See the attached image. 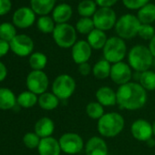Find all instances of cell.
Listing matches in <instances>:
<instances>
[{"label": "cell", "instance_id": "obj_1", "mask_svg": "<svg viewBox=\"0 0 155 155\" xmlns=\"http://www.w3.org/2000/svg\"><path fill=\"white\" fill-rule=\"evenodd\" d=\"M117 103L120 108L136 110L142 108L147 101V91L140 83L129 82L119 87L116 91Z\"/></svg>", "mask_w": 155, "mask_h": 155}, {"label": "cell", "instance_id": "obj_2", "mask_svg": "<svg viewBox=\"0 0 155 155\" xmlns=\"http://www.w3.org/2000/svg\"><path fill=\"white\" fill-rule=\"evenodd\" d=\"M124 125L122 115L118 112H108L98 120V131L102 137L113 138L122 131Z\"/></svg>", "mask_w": 155, "mask_h": 155}, {"label": "cell", "instance_id": "obj_3", "mask_svg": "<svg viewBox=\"0 0 155 155\" xmlns=\"http://www.w3.org/2000/svg\"><path fill=\"white\" fill-rule=\"evenodd\" d=\"M130 67L138 72L149 70L153 63V56L149 48L143 45H136L130 48L128 54Z\"/></svg>", "mask_w": 155, "mask_h": 155}, {"label": "cell", "instance_id": "obj_4", "mask_svg": "<svg viewBox=\"0 0 155 155\" xmlns=\"http://www.w3.org/2000/svg\"><path fill=\"white\" fill-rule=\"evenodd\" d=\"M141 23L137 16L132 14H125L121 16L116 22L115 31L119 38L122 39H130L138 35Z\"/></svg>", "mask_w": 155, "mask_h": 155}, {"label": "cell", "instance_id": "obj_5", "mask_svg": "<svg viewBox=\"0 0 155 155\" xmlns=\"http://www.w3.org/2000/svg\"><path fill=\"white\" fill-rule=\"evenodd\" d=\"M127 54V46L124 39L119 37H111L108 38L104 48L103 56L104 59L110 63L115 64L124 59Z\"/></svg>", "mask_w": 155, "mask_h": 155}, {"label": "cell", "instance_id": "obj_6", "mask_svg": "<svg viewBox=\"0 0 155 155\" xmlns=\"http://www.w3.org/2000/svg\"><path fill=\"white\" fill-rule=\"evenodd\" d=\"M52 34L56 44L62 48H72L77 42V30L70 24H57Z\"/></svg>", "mask_w": 155, "mask_h": 155}, {"label": "cell", "instance_id": "obj_7", "mask_svg": "<svg viewBox=\"0 0 155 155\" xmlns=\"http://www.w3.org/2000/svg\"><path fill=\"white\" fill-rule=\"evenodd\" d=\"M76 90V81L68 74H61L58 76L52 84V93L59 100H68Z\"/></svg>", "mask_w": 155, "mask_h": 155}, {"label": "cell", "instance_id": "obj_8", "mask_svg": "<svg viewBox=\"0 0 155 155\" xmlns=\"http://www.w3.org/2000/svg\"><path fill=\"white\" fill-rule=\"evenodd\" d=\"M93 22L95 28L107 31L115 28L117 22V16L111 8H100L93 15Z\"/></svg>", "mask_w": 155, "mask_h": 155}, {"label": "cell", "instance_id": "obj_9", "mask_svg": "<svg viewBox=\"0 0 155 155\" xmlns=\"http://www.w3.org/2000/svg\"><path fill=\"white\" fill-rule=\"evenodd\" d=\"M58 141L61 150L69 155L80 153L85 147L82 137L75 132L64 133L61 135Z\"/></svg>", "mask_w": 155, "mask_h": 155}, {"label": "cell", "instance_id": "obj_10", "mask_svg": "<svg viewBox=\"0 0 155 155\" xmlns=\"http://www.w3.org/2000/svg\"><path fill=\"white\" fill-rule=\"evenodd\" d=\"M48 78L42 70H33L27 77V87L36 95L45 93L48 88Z\"/></svg>", "mask_w": 155, "mask_h": 155}, {"label": "cell", "instance_id": "obj_11", "mask_svg": "<svg viewBox=\"0 0 155 155\" xmlns=\"http://www.w3.org/2000/svg\"><path fill=\"white\" fill-rule=\"evenodd\" d=\"M132 77L131 68L129 64L120 61L111 65L110 69V80L117 85H124L130 82Z\"/></svg>", "mask_w": 155, "mask_h": 155}, {"label": "cell", "instance_id": "obj_12", "mask_svg": "<svg viewBox=\"0 0 155 155\" xmlns=\"http://www.w3.org/2000/svg\"><path fill=\"white\" fill-rule=\"evenodd\" d=\"M10 49L19 57L30 55L34 48V42L27 35H17L10 42Z\"/></svg>", "mask_w": 155, "mask_h": 155}, {"label": "cell", "instance_id": "obj_13", "mask_svg": "<svg viewBox=\"0 0 155 155\" xmlns=\"http://www.w3.org/2000/svg\"><path fill=\"white\" fill-rule=\"evenodd\" d=\"M130 132L137 140L147 142L153 136L152 124L142 119L136 120L130 126Z\"/></svg>", "mask_w": 155, "mask_h": 155}, {"label": "cell", "instance_id": "obj_14", "mask_svg": "<svg viewBox=\"0 0 155 155\" xmlns=\"http://www.w3.org/2000/svg\"><path fill=\"white\" fill-rule=\"evenodd\" d=\"M91 53H92V48L88 43V41L85 40L77 41L74 44V46L71 48L72 59L78 65L88 62L91 57Z\"/></svg>", "mask_w": 155, "mask_h": 155}, {"label": "cell", "instance_id": "obj_15", "mask_svg": "<svg viewBox=\"0 0 155 155\" xmlns=\"http://www.w3.org/2000/svg\"><path fill=\"white\" fill-rule=\"evenodd\" d=\"M36 19L35 12L29 8H20L13 15V23L19 28L31 27Z\"/></svg>", "mask_w": 155, "mask_h": 155}, {"label": "cell", "instance_id": "obj_16", "mask_svg": "<svg viewBox=\"0 0 155 155\" xmlns=\"http://www.w3.org/2000/svg\"><path fill=\"white\" fill-rule=\"evenodd\" d=\"M86 155H108V145L106 141L98 136L91 137L85 145Z\"/></svg>", "mask_w": 155, "mask_h": 155}, {"label": "cell", "instance_id": "obj_17", "mask_svg": "<svg viewBox=\"0 0 155 155\" xmlns=\"http://www.w3.org/2000/svg\"><path fill=\"white\" fill-rule=\"evenodd\" d=\"M38 150L39 155H59L61 151L59 141L53 137L41 139Z\"/></svg>", "mask_w": 155, "mask_h": 155}, {"label": "cell", "instance_id": "obj_18", "mask_svg": "<svg viewBox=\"0 0 155 155\" xmlns=\"http://www.w3.org/2000/svg\"><path fill=\"white\" fill-rule=\"evenodd\" d=\"M97 101L103 107H112L117 104L116 92L108 86H103L96 91Z\"/></svg>", "mask_w": 155, "mask_h": 155}, {"label": "cell", "instance_id": "obj_19", "mask_svg": "<svg viewBox=\"0 0 155 155\" xmlns=\"http://www.w3.org/2000/svg\"><path fill=\"white\" fill-rule=\"evenodd\" d=\"M54 121L48 117H43L39 119L35 124V133L41 139L51 137L52 133L54 132Z\"/></svg>", "mask_w": 155, "mask_h": 155}, {"label": "cell", "instance_id": "obj_20", "mask_svg": "<svg viewBox=\"0 0 155 155\" xmlns=\"http://www.w3.org/2000/svg\"><path fill=\"white\" fill-rule=\"evenodd\" d=\"M72 17V8L69 5L62 3L58 5L52 13V18L57 24L67 23Z\"/></svg>", "mask_w": 155, "mask_h": 155}, {"label": "cell", "instance_id": "obj_21", "mask_svg": "<svg viewBox=\"0 0 155 155\" xmlns=\"http://www.w3.org/2000/svg\"><path fill=\"white\" fill-rule=\"evenodd\" d=\"M56 4V0H30L31 9L35 14L42 16H47L52 10Z\"/></svg>", "mask_w": 155, "mask_h": 155}, {"label": "cell", "instance_id": "obj_22", "mask_svg": "<svg viewBox=\"0 0 155 155\" xmlns=\"http://www.w3.org/2000/svg\"><path fill=\"white\" fill-rule=\"evenodd\" d=\"M108 38L104 31L100 30V29H93L87 38V41L93 49H103Z\"/></svg>", "mask_w": 155, "mask_h": 155}, {"label": "cell", "instance_id": "obj_23", "mask_svg": "<svg viewBox=\"0 0 155 155\" xmlns=\"http://www.w3.org/2000/svg\"><path fill=\"white\" fill-rule=\"evenodd\" d=\"M137 18L141 24H149L155 22V4L148 3L138 10Z\"/></svg>", "mask_w": 155, "mask_h": 155}, {"label": "cell", "instance_id": "obj_24", "mask_svg": "<svg viewBox=\"0 0 155 155\" xmlns=\"http://www.w3.org/2000/svg\"><path fill=\"white\" fill-rule=\"evenodd\" d=\"M111 65L106 59H101L94 64L92 67V74L99 80H104L110 77V75Z\"/></svg>", "mask_w": 155, "mask_h": 155}, {"label": "cell", "instance_id": "obj_25", "mask_svg": "<svg viewBox=\"0 0 155 155\" xmlns=\"http://www.w3.org/2000/svg\"><path fill=\"white\" fill-rule=\"evenodd\" d=\"M17 99L8 88H0V110H10L15 107Z\"/></svg>", "mask_w": 155, "mask_h": 155}, {"label": "cell", "instance_id": "obj_26", "mask_svg": "<svg viewBox=\"0 0 155 155\" xmlns=\"http://www.w3.org/2000/svg\"><path fill=\"white\" fill-rule=\"evenodd\" d=\"M38 103L40 106V108H42L43 110H52L58 106L59 99L54 93L45 92L39 96Z\"/></svg>", "mask_w": 155, "mask_h": 155}, {"label": "cell", "instance_id": "obj_27", "mask_svg": "<svg viewBox=\"0 0 155 155\" xmlns=\"http://www.w3.org/2000/svg\"><path fill=\"white\" fill-rule=\"evenodd\" d=\"M97 11V4L93 0H82L78 6V13L81 18H91Z\"/></svg>", "mask_w": 155, "mask_h": 155}, {"label": "cell", "instance_id": "obj_28", "mask_svg": "<svg viewBox=\"0 0 155 155\" xmlns=\"http://www.w3.org/2000/svg\"><path fill=\"white\" fill-rule=\"evenodd\" d=\"M140 84L146 91H155V72L146 70L140 76Z\"/></svg>", "mask_w": 155, "mask_h": 155}, {"label": "cell", "instance_id": "obj_29", "mask_svg": "<svg viewBox=\"0 0 155 155\" xmlns=\"http://www.w3.org/2000/svg\"><path fill=\"white\" fill-rule=\"evenodd\" d=\"M38 98L31 91H24L20 93L17 99V103L23 108H31L37 104Z\"/></svg>", "mask_w": 155, "mask_h": 155}, {"label": "cell", "instance_id": "obj_30", "mask_svg": "<svg viewBox=\"0 0 155 155\" xmlns=\"http://www.w3.org/2000/svg\"><path fill=\"white\" fill-rule=\"evenodd\" d=\"M48 63V58L41 52H35L29 58V65L33 70H42Z\"/></svg>", "mask_w": 155, "mask_h": 155}, {"label": "cell", "instance_id": "obj_31", "mask_svg": "<svg viewBox=\"0 0 155 155\" xmlns=\"http://www.w3.org/2000/svg\"><path fill=\"white\" fill-rule=\"evenodd\" d=\"M86 113L92 120H100L104 113V107L98 101H91L86 106Z\"/></svg>", "mask_w": 155, "mask_h": 155}, {"label": "cell", "instance_id": "obj_32", "mask_svg": "<svg viewBox=\"0 0 155 155\" xmlns=\"http://www.w3.org/2000/svg\"><path fill=\"white\" fill-rule=\"evenodd\" d=\"M93 29H95V26L91 18H81L76 24V30L83 35H89Z\"/></svg>", "mask_w": 155, "mask_h": 155}, {"label": "cell", "instance_id": "obj_33", "mask_svg": "<svg viewBox=\"0 0 155 155\" xmlns=\"http://www.w3.org/2000/svg\"><path fill=\"white\" fill-rule=\"evenodd\" d=\"M17 36V31L15 27L8 22L0 25V39L10 42Z\"/></svg>", "mask_w": 155, "mask_h": 155}, {"label": "cell", "instance_id": "obj_34", "mask_svg": "<svg viewBox=\"0 0 155 155\" xmlns=\"http://www.w3.org/2000/svg\"><path fill=\"white\" fill-rule=\"evenodd\" d=\"M55 27V21L48 16H42L38 20V28L45 34L53 33Z\"/></svg>", "mask_w": 155, "mask_h": 155}, {"label": "cell", "instance_id": "obj_35", "mask_svg": "<svg viewBox=\"0 0 155 155\" xmlns=\"http://www.w3.org/2000/svg\"><path fill=\"white\" fill-rule=\"evenodd\" d=\"M41 138L38 137L35 132H28L24 135L23 137V142L25 146L28 149H35L38 148L39 145Z\"/></svg>", "mask_w": 155, "mask_h": 155}, {"label": "cell", "instance_id": "obj_36", "mask_svg": "<svg viewBox=\"0 0 155 155\" xmlns=\"http://www.w3.org/2000/svg\"><path fill=\"white\" fill-rule=\"evenodd\" d=\"M155 35V29L151 25L149 24H141L138 32V36H140L144 40H150Z\"/></svg>", "mask_w": 155, "mask_h": 155}, {"label": "cell", "instance_id": "obj_37", "mask_svg": "<svg viewBox=\"0 0 155 155\" xmlns=\"http://www.w3.org/2000/svg\"><path fill=\"white\" fill-rule=\"evenodd\" d=\"M150 0H122L125 8L131 10H139L149 3Z\"/></svg>", "mask_w": 155, "mask_h": 155}, {"label": "cell", "instance_id": "obj_38", "mask_svg": "<svg viewBox=\"0 0 155 155\" xmlns=\"http://www.w3.org/2000/svg\"><path fill=\"white\" fill-rule=\"evenodd\" d=\"M12 8V3L10 0H0V16L8 14Z\"/></svg>", "mask_w": 155, "mask_h": 155}, {"label": "cell", "instance_id": "obj_39", "mask_svg": "<svg viewBox=\"0 0 155 155\" xmlns=\"http://www.w3.org/2000/svg\"><path fill=\"white\" fill-rule=\"evenodd\" d=\"M78 71H79V73L81 76L85 77V76H88L91 73V71H92V68L88 62H86V63H82L79 65V67H78Z\"/></svg>", "mask_w": 155, "mask_h": 155}, {"label": "cell", "instance_id": "obj_40", "mask_svg": "<svg viewBox=\"0 0 155 155\" xmlns=\"http://www.w3.org/2000/svg\"><path fill=\"white\" fill-rule=\"evenodd\" d=\"M9 49H10L9 42L5 41L3 39H0V58L7 55Z\"/></svg>", "mask_w": 155, "mask_h": 155}, {"label": "cell", "instance_id": "obj_41", "mask_svg": "<svg viewBox=\"0 0 155 155\" xmlns=\"http://www.w3.org/2000/svg\"><path fill=\"white\" fill-rule=\"evenodd\" d=\"M95 2L101 8H111L118 2V0H95Z\"/></svg>", "mask_w": 155, "mask_h": 155}, {"label": "cell", "instance_id": "obj_42", "mask_svg": "<svg viewBox=\"0 0 155 155\" xmlns=\"http://www.w3.org/2000/svg\"><path fill=\"white\" fill-rule=\"evenodd\" d=\"M8 75V70L7 68L5 66V64H3L1 61H0V82L3 81Z\"/></svg>", "mask_w": 155, "mask_h": 155}, {"label": "cell", "instance_id": "obj_43", "mask_svg": "<svg viewBox=\"0 0 155 155\" xmlns=\"http://www.w3.org/2000/svg\"><path fill=\"white\" fill-rule=\"evenodd\" d=\"M149 49L151 53V55L153 56V58H155V35L154 37L150 40V44H149Z\"/></svg>", "mask_w": 155, "mask_h": 155}, {"label": "cell", "instance_id": "obj_44", "mask_svg": "<svg viewBox=\"0 0 155 155\" xmlns=\"http://www.w3.org/2000/svg\"><path fill=\"white\" fill-rule=\"evenodd\" d=\"M147 144H148V145H149L150 147H152V146H153V145L155 144V141H154V140H153V139L151 138L150 140H149L147 141Z\"/></svg>", "mask_w": 155, "mask_h": 155}, {"label": "cell", "instance_id": "obj_45", "mask_svg": "<svg viewBox=\"0 0 155 155\" xmlns=\"http://www.w3.org/2000/svg\"><path fill=\"white\" fill-rule=\"evenodd\" d=\"M152 130H153V135L155 136V120L152 123Z\"/></svg>", "mask_w": 155, "mask_h": 155}, {"label": "cell", "instance_id": "obj_46", "mask_svg": "<svg viewBox=\"0 0 155 155\" xmlns=\"http://www.w3.org/2000/svg\"><path fill=\"white\" fill-rule=\"evenodd\" d=\"M61 1H64V0H61Z\"/></svg>", "mask_w": 155, "mask_h": 155}]
</instances>
